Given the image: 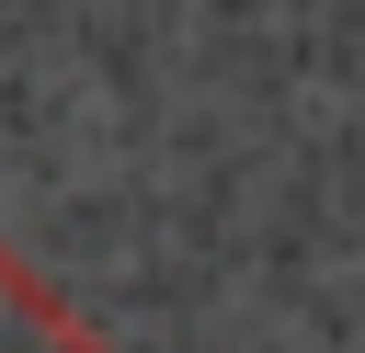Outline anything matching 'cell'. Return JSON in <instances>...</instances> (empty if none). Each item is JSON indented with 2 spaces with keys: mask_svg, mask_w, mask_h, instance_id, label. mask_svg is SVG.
I'll return each instance as SVG.
<instances>
[{
  "mask_svg": "<svg viewBox=\"0 0 365 353\" xmlns=\"http://www.w3.org/2000/svg\"><path fill=\"white\" fill-rule=\"evenodd\" d=\"M0 353H103V330H80V319L46 296V273H23V262L0 251Z\"/></svg>",
  "mask_w": 365,
  "mask_h": 353,
  "instance_id": "cell-1",
  "label": "cell"
}]
</instances>
